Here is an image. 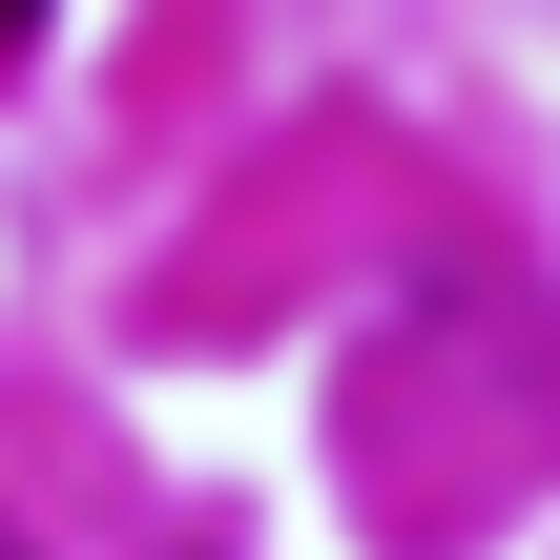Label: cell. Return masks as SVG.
<instances>
[{"label":"cell","mask_w":560,"mask_h":560,"mask_svg":"<svg viewBox=\"0 0 560 560\" xmlns=\"http://www.w3.org/2000/svg\"><path fill=\"white\" fill-rule=\"evenodd\" d=\"M21 42H42V21H21V0H0V83H21Z\"/></svg>","instance_id":"cell-1"}]
</instances>
